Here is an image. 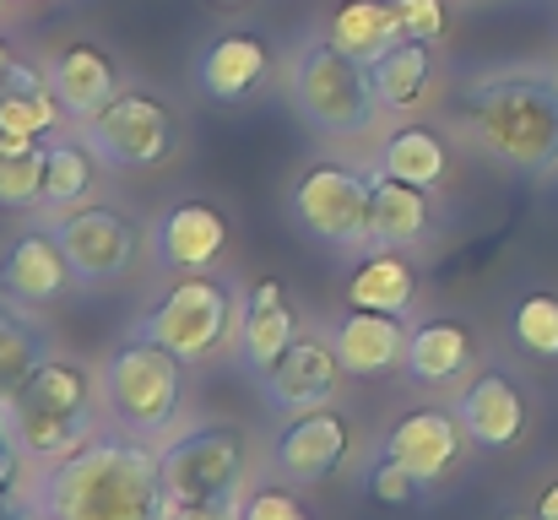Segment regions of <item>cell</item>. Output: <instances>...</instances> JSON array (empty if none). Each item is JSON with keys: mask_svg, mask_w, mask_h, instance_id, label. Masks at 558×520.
Segmentation results:
<instances>
[{"mask_svg": "<svg viewBox=\"0 0 558 520\" xmlns=\"http://www.w3.org/2000/svg\"><path fill=\"white\" fill-rule=\"evenodd\" d=\"M396 16H401V33L417 38V44H439L450 33V5L445 0H396Z\"/></svg>", "mask_w": 558, "mask_h": 520, "instance_id": "35", "label": "cell"}, {"mask_svg": "<svg viewBox=\"0 0 558 520\" xmlns=\"http://www.w3.org/2000/svg\"><path fill=\"white\" fill-rule=\"evenodd\" d=\"M11 60H16V55H11V44L0 38V87H5V71H11Z\"/></svg>", "mask_w": 558, "mask_h": 520, "instance_id": "39", "label": "cell"}, {"mask_svg": "<svg viewBox=\"0 0 558 520\" xmlns=\"http://www.w3.org/2000/svg\"><path fill=\"white\" fill-rule=\"evenodd\" d=\"M456 412H461V423H466L477 450H510L526 434V390L505 368H477L461 385Z\"/></svg>", "mask_w": 558, "mask_h": 520, "instance_id": "15", "label": "cell"}, {"mask_svg": "<svg viewBox=\"0 0 558 520\" xmlns=\"http://www.w3.org/2000/svg\"><path fill=\"white\" fill-rule=\"evenodd\" d=\"M228 250V217L211 201H174L158 222H153V261L174 277L190 271H211Z\"/></svg>", "mask_w": 558, "mask_h": 520, "instance_id": "14", "label": "cell"}, {"mask_svg": "<svg viewBox=\"0 0 558 520\" xmlns=\"http://www.w3.org/2000/svg\"><path fill=\"white\" fill-rule=\"evenodd\" d=\"M288 211H293V222L315 244L342 250V255H364L369 250V222H374V169L315 158L310 169L293 179Z\"/></svg>", "mask_w": 558, "mask_h": 520, "instance_id": "7", "label": "cell"}, {"mask_svg": "<svg viewBox=\"0 0 558 520\" xmlns=\"http://www.w3.org/2000/svg\"><path fill=\"white\" fill-rule=\"evenodd\" d=\"M153 520H174V505H169V499H163V510H158V516Z\"/></svg>", "mask_w": 558, "mask_h": 520, "instance_id": "43", "label": "cell"}, {"mask_svg": "<svg viewBox=\"0 0 558 520\" xmlns=\"http://www.w3.org/2000/svg\"><path fill=\"white\" fill-rule=\"evenodd\" d=\"M71 282H76V271H71L65 244L54 239V228H27L0 255V299H16V304L38 310V304H54Z\"/></svg>", "mask_w": 558, "mask_h": 520, "instance_id": "16", "label": "cell"}, {"mask_svg": "<svg viewBox=\"0 0 558 520\" xmlns=\"http://www.w3.org/2000/svg\"><path fill=\"white\" fill-rule=\"evenodd\" d=\"M16 412V434L33 467H54L65 456H76L82 445L98 439L104 428V374H93L82 358L49 352L38 363V374L11 396Z\"/></svg>", "mask_w": 558, "mask_h": 520, "instance_id": "3", "label": "cell"}, {"mask_svg": "<svg viewBox=\"0 0 558 520\" xmlns=\"http://www.w3.org/2000/svg\"><path fill=\"white\" fill-rule=\"evenodd\" d=\"M326 38L353 55L359 65H374L379 55H390L407 33H401V16H396V0H342L326 22Z\"/></svg>", "mask_w": 558, "mask_h": 520, "instance_id": "23", "label": "cell"}, {"mask_svg": "<svg viewBox=\"0 0 558 520\" xmlns=\"http://www.w3.org/2000/svg\"><path fill=\"white\" fill-rule=\"evenodd\" d=\"M174 520H239V505H174Z\"/></svg>", "mask_w": 558, "mask_h": 520, "instance_id": "37", "label": "cell"}, {"mask_svg": "<svg viewBox=\"0 0 558 520\" xmlns=\"http://www.w3.org/2000/svg\"><path fill=\"white\" fill-rule=\"evenodd\" d=\"M54 239L65 244V261L82 288H109L131 277L142 261V228L109 201H82L71 211H54Z\"/></svg>", "mask_w": 558, "mask_h": 520, "instance_id": "10", "label": "cell"}, {"mask_svg": "<svg viewBox=\"0 0 558 520\" xmlns=\"http://www.w3.org/2000/svg\"><path fill=\"white\" fill-rule=\"evenodd\" d=\"M239 315H244V293L228 277L190 271V277H174V288L142 315L136 337H153L195 368L217 358L222 347H239Z\"/></svg>", "mask_w": 558, "mask_h": 520, "instance_id": "6", "label": "cell"}, {"mask_svg": "<svg viewBox=\"0 0 558 520\" xmlns=\"http://www.w3.org/2000/svg\"><path fill=\"white\" fill-rule=\"evenodd\" d=\"M369 76H374V93H379V109H390V114L423 109L428 93H434V44L401 38L390 55L374 60Z\"/></svg>", "mask_w": 558, "mask_h": 520, "instance_id": "25", "label": "cell"}, {"mask_svg": "<svg viewBox=\"0 0 558 520\" xmlns=\"http://www.w3.org/2000/svg\"><path fill=\"white\" fill-rule=\"evenodd\" d=\"M537 520H558V477L543 488V499H537Z\"/></svg>", "mask_w": 558, "mask_h": 520, "instance_id": "38", "label": "cell"}, {"mask_svg": "<svg viewBox=\"0 0 558 520\" xmlns=\"http://www.w3.org/2000/svg\"><path fill=\"white\" fill-rule=\"evenodd\" d=\"M206 5H217V11H239V5H250V0H206Z\"/></svg>", "mask_w": 558, "mask_h": 520, "instance_id": "40", "label": "cell"}, {"mask_svg": "<svg viewBox=\"0 0 558 520\" xmlns=\"http://www.w3.org/2000/svg\"><path fill=\"white\" fill-rule=\"evenodd\" d=\"M49 179V142H0V211H38Z\"/></svg>", "mask_w": 558, "mask_h": 520, "instance_id": "29", "label": "cell"}, {"mask_svg": "<svg viewBox=\"0 0 558 520\" xmlns=\"http://www.w3.org/2000/svg\"><path fill=\"white\" fill-rule=\"evenodd\" d=\"M364 494H369L374 505H385V510H407V505L423 494V483H417L396 456H385V450H379V461H374L369 477H364Z\"/></svg>", "mask_w": 558, "mask_h": 520, "instance_id": "33", "label": "cell"}, {"mask_svg": "<svg viewBox=\"0 0 558 520\" xmlns=\"http://www.w3.org/2000/svg\"><path fill=\"white\" fill-rule=\"evenodd\" d=\"M510 337L526 358H543L554 363L558 358V293H526L510 315Z\"/></svg>", "mask_w": 558, "mask_h": 520, "instance_id": "31", "label": "cell"}, {"mask_svg": "<svg viewBox=\"0 0 558 520\" xmlns=\"http://www.w3.org/2000/svg\"><path fill=\"white\" fill-rule=\"evenodd\" d=\"M185 358H174L169 347L153 337H131L104 358V412L120 434L153 439L180 418L185 401Z\"/></svg>", "mask_w": 558, "mask_h": 520, "instance_id": "5", "label": "cell"}, {"mask_svg": "<svg viewBox=\"0 0 558 520\" xmlns=\"http://www.w3.org/2000/svg\"><path fill=\"white\" fill-rule=\"evenodd\" d=\"M348 304L379 310V315H412L417 304V271L407 250H364L353 277H348Z\"/></svg>", "mask_w": 558, "mask_h": 520, "instance_id": "22", "label": "cell"}, {"mask_svg": "<svg viewBox=\"0 0 558 520\" xmlns=\"http://www.w3.org/2000/svg\"><path fill=\"white\" fill-rule=\"evenodd\" d=\"M82 131H87V142L98 147V158L109 169L142 173V169H163V164L180 158V120H174V109L158 93H142V87H125Z\"/></svg>", "mask_w": 558, "mask_h": 520, "instance_id": "9", "label": "cell"}, {"mask_svg": "<svg viewBox=\"0 0 558 520\" xmlns=\"http://www.w3.org/2000/svg\"><path fill=\"white\" fill-rule=\"evenodd\" d=\"M33 5H44V0H33Z\"/></svg>", "mask_w": 558, "mask_h": 520, "instance_id": "45", "label": "cell"}, {"mask_svg": "<svg viewBox=\"0 0 558 520\" xmlns=\"http://www.w3.org/2000/svg\"><path fill=\"white\" fill-rule=\"evenodd\" d=\"M499 520H537V510H510V516H499Z\"/></svg>", "mask_w": 558, "mask_h": 520, "instance_id": "42", "label": "cell"}, {"mask_svg": "<svg viewBox=\"0 0 558 520\" xmlns=\"http://www.w3.org/2000/svg\"><path fill=\"white\" fill-rule=\"evenodd\" d=\"M466 445H472V434H466V423H461L456 407H412L385 434V456H396L423 488L428 483H445L461 467Z\"/></svg>", "mask_w": 558, "mask_h": 520, "instance_id": "12", "label": "cell"}, {"mask_svg": "<svg viewBox=\"0 0 558 520\" xmlns=\"http://www.w3.org/2000/svg\"><path fill=\"white\" fill-rule=\"evenodd\" d=\"M477 358V342L461 321H423L407 337V374L423 385H456Z\"/></svg>", "mask_w": 558, "mask_h": 520, "instance_id": "24", "label": "cell"}, {"mask_svg": "<svg viewBox=\"0 0 558 520\" xmlns=\"http://www.w3.org/2000/svg\"><path fill=\"white\" fill-rule=\"evenodd\" d=\"M54 352L44 321L33 315V304H16V299H0V401H11L33 374L38 363Z\"/></svg>", "mask_w": 558, "mask_h": 520, "instance_id": "26", "label": "cell"}, {"mask_svg": "<svg viewBox=\"0 0 558 520\" xmlns=\"http://www.w3.org/2000/svg\"><path fill=\"white\" fill-rule=\"evenodd\" d=\"M342 379H348V368H342V358H337L331 337L304 331L299 342L288 347V352L260 374V396H266L271 412L299 418V412H315V407H337Z\"/></svg>", "mask_w": 558, "mask_h": 520, "instance_id": "11", "label": "cell"}, {"mask_svg": "<svg viewBox=\"0 0 558 520\" xmlns=\"http://www.w3.org/2000/svg\"><path fill=\"white\" fill-rule=\"evenodd\" d=\"M163 499L174 505H244L250 483V439L233 423H201L174 434L158 450Z\"/></svg>", "mask_w": 558, "mask_h": 520, "instance_id": "8", "label": "cell"}, {"mask_svg": "<svg viewBox=\"0 0 558 520\" xmlns=\"http://www.w3.org/2000/svg\"><path fill=\"white\" fill-rule=\"evenodd\" d=\"M22 520H54V516H49V510H33V505H27V510H22Z\"/></svg>", "mask_w": 558, "mask_h": 520, "instance_id": "41", "label": "cell"}, {"mask_svg": "<svg viewBox=\"0 0 558 520\" xmlns=\"http://www.w3.org/2000/svg\"><path fill=\"white\" fill-rule=\"evenodd\" d=\"M27 505L54 520H153L163 510L158 450L136 434H98L76 456L38 467Z\"/></svg>", "mask_w": 558, "mask_h": 520, "instance_id": "1", "label": "cell"}, {"mask_svg": "<svg viewBox=\"0 0 558 520\" xmlns=\"http://www.w3.org/2000/svg\"><path fill=\"white\" fill-rule=\"evenodd\" d=\"M282 93H288L293 114L326 142H364L379 120V93H374L369 65L342 55L331 38H310L288 55Z\"/></svg>", "mask_w": 558, "mask_h": 520, "instance_id": "4", "label": "cell"}, {"mask_svg": "<svg viewBox=\"0 0 558 520\" xmlns=\"http://www.w3.org/2000/svg\"><path fill=\"white\" fill-rule=\"evenodd\" d=\"M27 450H22V434H16V412L11 401H0V516L11 510H27Z\"/></svg>", "mask_w": 558, "mask_h": 520, "instance_id": "32", "label": "cell"}, {"mask_svg": "<svg viewBox=\"0 0 558 520\" xmlns=\"http://www.w3.org/2000/svg\"><path fill=\"white\" fill-rule=\"evenodd\" d=\"M5 5H11V0H0V11H5Z\"/></svg>", "mask_w": 558, "mask_h": 520, "instance_id": "44", "label": "cell"}, {"mask_svg": "<svg viewBox=\"0 0 558 520\" xmlns=\"http://www.w3.org/2000/svg\"><path fill=\"white\" fill-rule=\"evenodd\" d=\"M271 76V44L260 33H217L195 55V87L211 104H244Z\"/></svg>", "mask_w": 558, "mask_h": 520, "instance_id": "18", "label": "cell"}, {"mask_svg": "<svg viewBox=\"0 0 558 520\" xmlns=\"http://www.w3.org/2000/svg\"><path fill=\"white\" fill-rule=\"evenodd\" d=\"M374 169L390 173V179H407V184H423V190H439L450 173V147L434 125H396L379 142Z\"/></svg>", "mask_w": 558, "mask_h": 520, "instance_id": "27", "label": "cell"}, {"mask_svg": "<svg viewBox=\"0 0 558 520\" xmlns=\"http://www.w3.org/2000/svg\"><path fill=\"white\" fill-rule=\"evenodd\" d=\"M299 337H304V321H299L293 293H288L277 277H260V282L244 293V315H239V363H244L250 374H266Z\"/></svg>", "mask_w": 558, "mask_h": 520, "instance_id": "17", "label": "cell"}, {"mask_svg": "<svg viewBox=\"0 0 558 520\" xmlns=\"http://www.w3.org/2000/svg\"><path fill=\"white\" fill-rule=\"evenodd\" d=\"M60 120H65V109H60L54 87H44L33 98L27 93H0V142H11V147L49 142L60 131Z\"/></svg>", "mask_w": 558, "mask_h": 520, "instance_id": "30", "label": "cell"}, {"mask_svg": "<svg viewBox=\"0 0 558 520\" xmlns=\"http://www.w3.org/2000/svg\"><path fill=\"white\" fill-rule=\"evenodd\" d=\"M407 315H379V310H348L331 326V347L348 368V379H385L407 368Z\"/></svg>", "mask_w": 558, "mask_h": 520, "instance_id": "19", "label": "cell"}, {"mask_svg": "<svg viewBox=\"0 0 558 520\" xmlns=\"http://www.w3.org/2000/svg\"><path fill=\"white\" fill-rule=\"evenodd\" d=\"M434 239V190L390 179L374 169V222H369V250H417Z\"/></svg>", "mask_w": 558, "mask_h": 520, "instance_id": "21", "label": "cell"}, {"mask_svg": "<svg viewBox=\"0 0 558 520\" xmlns=\"http://www.w3.org/2000/svg\"><path fill=\"white\" fill-rule=\"evenodd\" d=\"M109 169L98 158V147L82 136H49V179H44V206L49 211H71L82 201H93L98 190V173Z\"/></svg>", "mask_w": 558, "mask_h": 520, "instance_id": "28", "label": "cell"}, {"mask_svg": "<svg viewBox=\"0 0 558 520\" xmlns=\"http://www.w3.org/2000/svg\"><path fill=\"white\" fill-rule=\"evenodd\" d=\"M49 87H54L65 120H76V125L98 120V114L125 93L114 55L98 49V44H65V49L54 55V65H49Z\"/></svg>", "mask_w": 558, "mask_h": 520, "instance_id": "20", "label": "cell"}, {"mask_svg": "<svg viewBox=\"0 0 558 520\" xmlns=\"http://www.w3.org/2000/svg\"><path fill=\"white\" fill-rule=\"evenodd\" d=\"M239 520H315V516H310V505H304L293 488H282V483H255V488L244 494V505H239Z\"/></svg>", "mask_w": 558, "mask_h": 520, "instance_id": "34", "label": "cell"}, {"mask_svg": "<svg viewBox=\"0 0 558 520\" xmlns=\"http://www.w3.org/2000/svg\"><path fill=\"white\" fill-rule=\"evenodd\" d=\"M44 87H49V71H44V65H33V60H11L0 93H27V98H33V93H44Z\"/></svg>", "mask_w": 558, "mask_h": 520, "instance_id": "36", "label": "cell"}, {"mask_svg": "<svg viewBox=\"0 0 558 520\" xmlns=\"http://www.w3.org/2000/svg\"><path fill=\"white\" fill-rule=\"evenodd\" d=\"M348 450H353V423L337 407H315L288 418V428L271 445V467L293 483H320L348 461Z\"/></svg>", "mask_w": 558, "mask_h": 520, "instance_id": "13", "label": "cell"}, {"mask_svg": "<svg viewBox=\"0 0 558 520\" xmlns=\"http://www.w3.org/2000/svg\"><path fill=\"white\" fill-rule=\"evenodd\" d=\"M450 125L515 173L558 169V76L554 71H494L450 98Z\"/></svg>", "mask_w": 558, "mask_h": 520, "instance_id": "2", "label": "cell"}]
</instances>
